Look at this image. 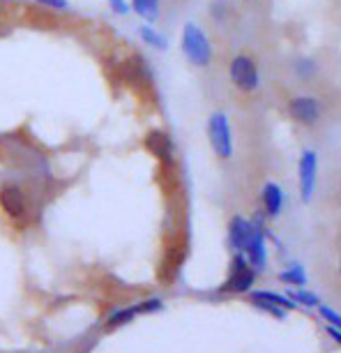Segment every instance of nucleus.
Returning <instances> with one entry per match:
<instances>
[{
	"label": "nucleus",
	"mask_w": 341,
	"mask_h": 353,
	"mask_svg": "<svg viewBox=\"0 0 341 353\" xmlns=\"http://www.w3.org/2000/svg\"><path fill=\"white\" fill-rule=\"evenodd\" d=\"M254 282H256V270L251 268L249 261H247V256L242 252H238L236 256H233L231 261V270H229V277H226V282L222 284L224 293H247L251 291Z\"/></svg>",
	"instance_id": "obj_6"
},
{
	"label": "nucleus",
	"mask_w": 341,
	"mask_h": 353,
	"mask_svg": "<svg viewBox=\"0 0 341 353\" xmlns=\"http://www.w3.org/2000/svg\"><path fill=\"white\" fill-rule=\"evenodd\" d=\"M286 113L300 128H316L323 121V104L313 95H293L286 102Z\"/></svg>",
	"instance_id": "obj_5"
},
{
	"label": "nucleus",
	"mask_w": 341,
	"mask_h": 353,
	"mask_svg": "<svg viewBox=\"0 0 341 353\" xmlns=\"http://www.w3.org/2000/svg\"><path fill=\"white\" fill-rule=\"evenodd\" d=\"M130 8L145 23H155L162 14V0H130Z\"/></svg>",
	"instance_id": "obj_14"
},
{
	"label": "nucleus",
	"mask_w": 341,
	"mask_h": 353,
	"mask_svg": "<svg viewBox=\"0 0 341 353\" xmlns=\"http://www.w3.org/2000/svg\"><path fill=\"white\" fill-rule=\"evenodd\" d=\"M0 3H10V0H0Z\"/></svg>",
	"instance_id": "obj_24"
},
{
	"label": "nucleus",
	"mask_w": 341,
	"mask_h": 353,
	"mask_svg": "<svg viewBox=\"0 0 341 353\" xmlns=\"http://www.w3.org/2000/svg\"><path fill=\"white\" fill-rule=\"evenodd\" d=\"M242 254L247 256V261H249V265L256 272L265 270V263H267L265 231L258 222H251V236H249V243H247Z\"/></svg>",
	"instance_id": "obj_9"
},
{
	"label": "nucleus",
	"mask_w": 341,
	"mask_h": 353,
	"mask_svg": "<svg viewBox=\"0 0 341 353\" xmlns=\"http://www.w3.org/2000/svg\"><path fill=\"white\" fill-rule=\"evenodd\" d=\"M229 79L240 92H245V95L256 92L260 85V70H258L256 58L249 56V53H238V56H233L229 63Z\"/></svg>",
	"instance_id": "obj_3"
},
{
	"label": "nucleus",
	"mask_w": 341,
	"mask_h": 353,
	"mask_svg": "<svg viewBox=\"0 0 341 353\" xmlns=\"http://www.w3.org/2000/svg\"><path fill=\"white\" fill-rule=\"evenodd\" d=\"M249 236H251V222H249V219H245L242 215L231 217V222H229V243H231V248L236 252H245L247 243H249Z\"/></svg>",
	"instance_id": "obj_12"
},
{
	"label": "nucleus",
	"mask_w": 341,
	"mask_h": 353,
	"mask_svg": "<svg viewBox=\"0 0 341 353\" xmlns=\"http://www.w3.org/2000/svg\"><path fill=\"white\" fill-rule=\"evenodd\" d=\"M260 203H263V212L267 217H279L284 208V190L277 183H265L263 192H260Z\"/></svg>",
	"instance_id": "obj_13"
},
{
	"label": "nucleus",
	"mask_w": 341,
	"mask_h": 353,
	"mask_svg": "<svg viewBox=\"0 0 341 353\" xmlns=\"http://www.w3.org/2000/svg\"><path fill=\"white\" fill-rule=\"evenodd\" d=\"M0 210L14 224H25L32 212L28 192L19 183H3L0 185Z\"/></svg>",
	"instance_id": "obj_2"
},
{
	"label": "nucleus",
	"mask_w": 341,
	"mask_h": 353,
	"mask_svg": "<svg viewBox=\"0 0 341 353\" xmlns=\"http://www.w3.org/2000/svg\"><path fill=\"white\" fill-rule=\"evenodd\" d=\"M327 332H330V337L334 339V342L341 344V330H339V328H334V325H330V328H327Z\"/></svg>",
	"instance_id": "obj_23"
},
{
	"label": "nucleus",
	"mask_w": 341,
	"mask_h": 353,
	"mask_svg": "<svg viewBox=\"0 0 341 353\" xmlns=\"http://www.w3.org/2000/svg\"><path fill=\"white\" fill-rule=\"evenodd\" d=\"M164 307V303L159 301V298H145V301L132 305V307H123V310H116L113 314L106 319L104 323V330L111 332V330H118L123 328V325L132 323L134 319H136L138 314H152V312H159Z\"/></svg>",
	"instance_id": "obj_7"
},
{
	"label": "nucleus",
	"mask_w": 341,
	"mask_h": 353,
	"mask_svg": "<svg viewBox=\"0 0 341 353\" xmlns=\"http://www.w3.org/2000/svg\"><path fill=\"white\" fill-rule=\"evenodd\" d=\"M180 49H183V56L187 58V63L198 70L210 68L212 56H215V53H212L210 37L205 35V30L200 28L198 23H192V21L185 23V28H183Z\"/></svg>",
	"instance_id": "obj_1"
},
{
	"label": "nucleus",
	"mask_w": 341,
	"mask_h": 353,
	"mask_svg": "<svg viewBox=\"0 0 341 353\" xmlns=\"http://www.w3.org/2000/svg\"><path fill=\"white\" fill-rule=\"evenodd\" d=\"M145 148H148L150 155H155L157 159H162V162H171L173 159V143L169 134L162 130L148 132V137H145Z\"/></svg>",
	"instance_id": "obj_11"
},
{
	"label": "nucleus",
	"mask_w": 341,
	"mask_h": 353,
	"mask_svg": "<svg viewBox=\"0 0 341 353\" xmlns=\"http://www.w3.org/2000/svg\"><path fill=\"white\" fill-rule=\"evenodd\" d=\"M318 312H320V316H323L325 321H330L334 328L341 330V314H337V312L330 310V307H323V305H318Z\"/></svg>",
	"instance_id": "obj_21"
},
{
	"label": "nucleus",
	"mask_w": 341,
	"mask_h": 353,
	"mask_svg": "<svg viewBox=\"0 0 341 353\" xmlns=\"http://www.w3.org/2000/svg\"><path fill=\"white\" fill-rule=\"evenodd\" d=\"M0 17H3V14H0Z\"/></svg>",
	"instance_id": "obj_25"
},
{
	"label": "nucleus",
	"mask_w": 341,
	"mask_h": 353,
	"mask_svg": "<svg viewBox=\"0 0 341 353\" xmlns=\"http://www.w3.org/2000/svg\"><path fill=\"white\" fill-rule=\"evenodd\" d=\"M289 298L291 301H298V303L307 305V307H318V298L309 291H293Z\"/></svg>",
	"instance_id": "obj_18"
},
{
	"label": "nucleus",
	"mask_w": 341,
	"mask_h": 353,
	"mask_svg": "<svg viewBox=\"0 0 341 353\" xmlns=\"http://www.w3.org/2000/svg\"><path fill=\"white\" fill-rule=\"evenodd\" d=\"M251 305H254V307H258V310L267 312V314L277 316V319H286V310L277 307V305H272V303H263V301H251Z\"/></svg>",
	"instance_id": "obj_20"
},
{
	"label": "nucleus",
	"mask_w": 341,
	"mask_h": 353,
	"mask_svg": "<svg viewBox=\"0 0 341 353\" xmlns=\"http://www.w3.org/2000/svg\"><path fill=\"white\" fill-rule=\"evenodd\" d=\"M32 3H37L39 8L53 10V12H67V10H70V0H32Z\"/></svg>",
	"instance_id": "obj_19"
},
{
	"label": "nucleus",
	"mask_w": 341,
	"mask_h": 353,
	"mask_svg": "<svg viewBox=\"0 0 341 353\" xmlns=\"http://www.w3.org/2000/svg\"><path fill=\"white\" fill-rule=\"evenodd\" d=\"M316 171H318V155L313 150H302L298 164V178H300V196H302L304 203H309L313 196Z\"/></svg>",
	"instance_id": "obj_8"
},
{
	"label": "nucleus",
	"mask_w": 341,
	"mask_h": 353,
	"mask_svg": "<svg viewBox=\"0 0 341 353\" xmlns=\"http://www.w3.org/2000/svg\"><path fill=\"white\" fill-rule=\"evenodd\" d=\"M208 141H210L212 152H215L219 159L226 162V159L233 157L236 143H233V130H231V123L226 113L215 111L208 118Z\"/></svg>",
	"instance_id": "obj_4"
},
{
	"label": "nucleus",
	"mask_w": 341,
	"mask_h": 353,
	"mask_svg": "<svg viewBox=\"0 0 341 353\" xmlns=\"http://www.w3.org/2000/svg\"><path fill=\"white\" fill-rule=\"evenodd\" d=\"M138 37L143 39V44H148V46H152V49H157V51H164L166 49L164 35L155 28V26H150V23H145V26H141V28H138Z\"/></svg>",
	"instance_id": "obj_16"
},
{
	"label": "nucleus",
	"mask_w": 341,
	"mask_h": 353,
	"mask_svg": "<svg viewBox=\"0 0 341 353\" xmlns=\"http://www.w3.org/2000/svg\"><path fill=\"white\" fill-rule=\"evenodd\" d=\"M251 301L272 303L282 310H296L298 307V303H293L289 296H282V293H275V291H251Z\"/></svg>",
	"instance_id": "obj_15"
},
{
	"label": "nucleus",
	"mask_w": 341,
	"mask_h": 353,
	"mask_svg": "<svg viewBox=\"0 0 341 353\" xmlns=\"http://www.w3.org/2000/svg\"><path fill=\"white\" fill-rule=\"evenodd\" d=\"M109 8L111 12H116V14H127L132 8H130V0H109Z\"/></svg>",
	"instance_id": "obj_22"
},
{
	"label": "nucleus",
	"mask_w": 341,
	"mask_h": 353,
	"mask_svg": "<svg viewBox=\"0 0 341 353\" xmlns=\"http://www.w3.org/2000/svg\"><path fill=\"white\" fill-rule=\"evenodd\" d=\"M125 77L136 90L150 88L152 85V72L148 70V65H145L141 56H132L130 61L125 63Z\"/></svg>",
	"instance_id": "obj_10"
},
{
	"label": "nucleus",
	"mask_w": 341,
	"mask_h": 353,
	"mask_svg": "<svg viewBox=\"0 0 341 353\" xmlns=\"http://www.w3.org/2000/svg\"><path fill=\"white\" fill-rule=\"evenodd\" d=\"M279 279L286 284H293V286H304L307 284V275H304V268L302 265H291L289 270H284Z\"/></svg>",
	"instance_id": "obj_17"
}]
</instances>
